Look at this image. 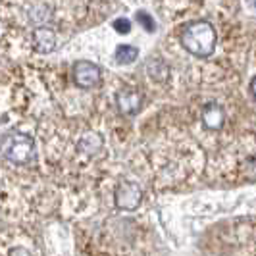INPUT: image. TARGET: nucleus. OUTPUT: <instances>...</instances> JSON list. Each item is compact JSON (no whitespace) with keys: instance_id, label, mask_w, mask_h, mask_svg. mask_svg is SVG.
<instances>
[{"instance_id":"nucleus-3","label":"nucleus","mask_w":256,"mask_h":256,"mask_svg":"<svg viewBox=\"0 0 256 256\" xmlns=\"http://www.w3.org/2000/svg\"><path fill=\"white\" fill-rule=\"evenodd\" d=\"M72 76H74V83H76L79 89H92L100 83L102 79V72L100 68L92 62H87V60H79L74 64V70H72Z\"/></svg>"},{"instance_id":"nucleus-12","label":"nucleus","mask_w":256,"mask_h":256,"mask_svg":"<svg viewBox=\"0 0 256 256\" xmlns=\"http://www.w3.org/2000/svg\"><path fill=\"white\" fill-rule=\"evenodd\" d=\"M8 256H33L27 248H24V246H14L12 250L8 252Z\"/></svg>"},{"instance_id":"nucleus-10","label":"nucleus","mask_w":256,"mask_h":256,"mask_svg":"<svg viewBox=\"0 0 256 256\" xmlns=\"http://www.w3.org/2000/svg\"><path fill=\"white\" fill-rule=\"evenodd\" d=\"M114 27L120 31V33H129V29H131V24H129V20H126V18H118L114 22Z\"/></svg>"},{"instance_id":"nucleus-13","label":"nucleus","mask_w":256,"mask_h":256,"mask_svg":"<svg viewBox=\"0 0 256 256\" xmlns=\"http://www.w3.org/2000/svg\"><path fill=\"white\" fill-rule=\"evenodd\" d=\"M250 90H252V96L256 98V77L252 79V83H250Z\"/></svg>"},{"instance_id":"nucleus-9","label":"nucleus","mask_w":256,"mask_h":256,"mask_svg":"<svg viewBox=\"0 0 256 256\" xmlns=\"http://www.w3.org/2000/svg\"><path fill=\"white\" fill-rule=\"evenodd\" d=\"M146 74L152 77L154 81H164L168 77V66L160 60H150L146 64Z\"/></svg>"},{"instance_id":"nucleus-4","label":"nucleus","mask_w":256,"mask_h":256,"mask_svg":"<svg viewBox=\"0 0 256 256\" xmlns=\"http://www.w3.org/2000/svg\"><path fill=\"white\" fill-rule=\"evenodd\" d=\"M142 191L135 181H122L116 191V206L122 210H135L141 204Z\"/></svg>"},{"instance_id":"nucleus-11","label":"nucleus","mask_w":256,"mask_h":256,"mask_svg":"<svg viewBox=\"0 0 256 256\" xmlns=\"http://www.w3.org/2000/svg\"><path fill=\"white\" fill-rule=\"evenodd\" d=\"M137 20L142 24V27L146 29V31H154V22H152V18H148L146 14H142V12H139L137 14Z\"/></svg>"},{"instance_id":"nucleus-7","label":"nucleus","mask_w":256,"mask_h":256,"mask_svg":"<svg viewBox=\"0 0 256 256\" xmlns=\"http://www.w3.org/2000/svg\"><path fill=\"white\" fill-rule=\"evenodd\" d=\"M224 122H226V112L224 108L216 102L206 104L202 108V124H204L208 129H222L224 128Z\"/></svg>"},{"instance_id":"nucleus-5","label":"nucleus","mask_w":256,"mask_h":256,"mask_svg":"<svg viewBox=\"0 0 256 256\" xmlns=\"http://www.w3.org/2000/svg\"><path fill=\"white\" fill-rule=\"evenodd\" d=\"M102 150V135L96 131H87L77 141V152L85 158H94Z\"/></svg>"},{"instance_id":"nucleus-1","label":"nucleus","mask_w":256,"mask_h":256,"mask_svg":"<svg viewBox=\"0 0 256 256\" xmlns=\"http://www.w3.org/2000/svg\"><path fill=\"white\" fill-rule=\"evenodd\" d=\"M180 42L181 46L189 54H192L194 58H208L216 48L218 35H216V29L210 22L198 20V22L189 24L181 31Z\"/></svg>"},{"instance_id":"nucleus-2","label":"nucleus","mask_w":256,"mask_h":256,"mask_svg":"<svg viewBox=\"0 0 256 256\" xmlns=\"http://www.w3.org/2000/svg\"><path fill=\"white\" fill-rule=\"evenodd\" d=\"M2 154L12 164H27L35 158V141L24 131H14L2 142Z\"/></svg>"},{"instance_id":"nucleus-8","label":"nucleus","mask_w":256,"mask_h":256,"mask_svg":"<svg viewBox=\"0 0 256 256\" xmlns=\"http://www.w3.org/2000/svg\"><path fill=\"white\" fill-rule=\"evenodd\" d=\"M137 56H139V50L135 46H131V44H120L116 48V62L118 64H131V62L137 60Z\"/></svg>"},{"instance_id":"nucleus-6","label":"nucleus","mask_w":256,"mask_h":256,"mask_svg":"<svg viewBox=\"0 0 256 256\" xmlns=\"http://www.w3.org/2000/svg\"><path fill=\"white\" fill-rule=\"evenodd\" d=\"M116 102H118V108H120V112H122V114L133 116V114H137V112L141 110L142 96H141V92H137V90L126 89V90H122V92L118 94Z\"/></svg>"}]
</instances>
